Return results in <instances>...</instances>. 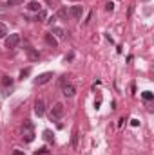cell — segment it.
<instances>
[{
  "label": "cell",
  "mask_w": 154,
  "mask_h": 155,
  "mask_svg": "<svg viewBox=\"0 0 154 155\" xmlns=\"http://www.w3.org/2000/svg\"><path fill=\"white\" fill-rule=\"evenodd\" d=\"M22 137H24V141H26V143H31V141L35 139V130H33V124H31V121H26V123H24Z\"/></svg>",
  "instance_id": "1"
},
{
  "label": "cell",
  "mask_w": 154,
  "mask_h": 155,
  "mask_svg": "<svg viewBox=\"0 0 154 155\" xmlns=\"http://www.w3.org/2000/svg\"><path fill=\"white\" fill-rule=\"evenodd\" d=\"M62 116H64V105L62 103H54L51 107V121H58Z\"/></svg>",
  "instance_id": "2"
},
{
  "label": "cell",
  "mask_w": 154,
  "mask_h": 155,
  "mask_svg": "<svg viewBox=\"0 0 154 155\" xmlns=\"http://www.w3.org/2000/svg\"><path fill=\"white\" fill-rule=\"evenodd\" d=\"M18 43H20V35H18V33L9 35V36L5 38V47H7V49H15Z\"/></svg>",
  "instance_id": "3"
},
{
  "label": "cell",
  "mask_w": 154,
  "mask_h": 155,
  "mask_svg": "<svg viewBox=\"0 0 154 155\" xmlns=\"http://www.w3.org/2000/svg\"><path fill=\"white\" fill-rule=\"evenodd\" d=\"M26 52H27V58H29L31 61H37L40 58V52L35 47H31V45H26Z\"/></svg>",
  "instance_id": "4"
},
{
  "label": "cell",
  "mask_w": 154,
  "mask_h": 155,
  "mask_svg": "<svg viewBox=\"0 0 154 155\" xmlns=\"http://www.w3.org/2000/svg\"><path fill=\"white\" fill-rule=\"evenodd\" d=\"M53 79V72H44V74H40L37 79H35V83L37 85H45V83H49Z\"/></svg>",
  "instance_id": "5"
},
{
  "label": "cell",
  "mask_w": 154,
  "mask_h": 155,
  "mask_svg": "<svg viewBox=\"0 0 154 155\" xmlns=\"http://www.w3.org/2000/svg\"><path fill=\"white\" fill-rule=\"evenodd\" d=\"M82 13H83V7H82V5H73V7L69 9V15H71L75 20H80V18H82Z\"/></svg>",
  "instance_id": "6"
},
{
  "label": "cell",
  "mask_w": 154,
  "mask_h": 155,
  "mask_svg": "<svg viewBox=\"0 0 154 155\" xmlns=\"http://www.w3.org/2000/svg\"><path fill=\"white\" fill-rule=\"evenodd\" d=\"M35 112H37V116H44V112H45V103H44V99H37L35 101Z\"/></svg>",
  "instance_id": "7"
},
{
  "label": "cell",
  "mask_w": 154,
  "mask_h": 155,
  "mask_svg": "<svg viewBox=\"0 0 154 155\" xmlns=\"http://www.w3.org/2000/svg\"><path fill=\"white\" fill-rule=\"evenodd\" d=\"M62 92H64L65 97H73V96L76 94V88H75L73 85H62Z\"/></svg>",
  "instance_id": "8"
},
{
  "label": "cell",
  "mask_w": 154,
  "mask_h": 155,
  "mask_svg": "<svg viewBox=\"0 0 154 155\" xmlns=\"http://www.w3.org/2000/svg\"><path fill=\"white\" fill-rule=\"evenodd\" d=\"M56 16H58L60 20H67V16H69L67 7H60V9H58V13H56Z\"/></svg>",
  "instance_id": "9"
},
{
  "label": "cell",
  "mask_w": 154,
  "mask_h": 155,
  "mask_svg": "<svg viewBox=\"0 0 154 155\" xmlns=\"http://www.w3.org/2000/svg\"><path fill=\"white\" fill-rule=\"evenodd\" d=\"M45 41H47V45H49V47H53V49L58 45V41H56V38H54L53 35H45Z\"/></svg>",
  "instance_id": "10"
},
{
  "label": "cell",
  "mask_w": 154,
  "mask_h": 155,
  "mask_svg": "<svg viewBox=\"0 0 154 155\" xmlns=\"http://www.w3.org/2000/svg\"><path fill=\"white\" fill-rule=\"evenodd\" d=\"M0 83H2V87H11V85H13V78H9V76H2Z\"/></svg>",
  "instance_id": "11"
},
{
  "label": "cell",
  "mask_w": 154,
  "mask_h": 155,
  "mask_svg": "<svg viewBox=\"0 0 154 155\" xmlns=\"http://www.w3.org/2000/svg\"><path fill=\"white\" fill-rule=\"evenodd\" d=\"M27 9H29V11H37V13H38V11H40V4L33 0V2H29V4H27Z\"/></svg>",
  "instance_id": "12"
},
{
  "label": "cell",
  "mask_w": 154,
  "mask_h": 155,
  "mask_svg": "<svg viewBox=\"0 0 154 155\" xmlns=\"http://www.w3.org/2000/svg\"><path fill=\"white\" fill-rule=\"evenodd\" d=\"M53 35H56V36H60V38H64V36H65L64 29H60V27H54V29H53Z\"/></svg>",
  "instance_id": "13"
},
{
  "label": "cell",
  "mask_w": 154,
  "mask_h": 155,
  "mask_svg": "<svg viewBox=\"0 0 154 155\" xmlns=\"http://www.w3.org/2000/svg\"><path fill=\"white\" fill-rule=\"evenodd\" d=\"M44 18H45V11H42V9H40L38 13H37V16H35V22H42Z\"/></svg>",
  "instance_id": "14"
},
{
  "label": "cell",
  "mask_w": 154,
  "mask_h": 155,
  "mask_svg": "<svg viewBox=\"0 0 154 155\" xmlns=\"http://www.w3.org/2000/svg\"><path fill=\"white\" fill-rule=\"evenodd\" d=\"M44 139H45L47 143L53 141V134H51V130H45V132H44Z\"/></svg>",
  "instance_id": "15"
},
{
  "label": "cell",
  "mask_w": 154,
  "mask_h": 155,
  "mask_svg": "<svg viewBox=\"0 0 154 155\" xmlns=\"http://www.w3.org/2000/svg\"><path fill=\"white\" fill-rule=\"evenodd\" d=\"M7 36V27L4 24H0V38H5Z\"/></svg>",
  "instance_id": "16"
},
{
  "label": "cell",
  "mask_w": 154,
  "mask_h": 155,
  "mask_svg": "<svg viewBox=\"0 0 154 155\" xmlns=\"http://www.w3.org/2000/svg\"><path fill=\"white\" fill-rule=\"evenodd\" d=\"M142 96H143V99H145V101H151V99L154 97V96H152V92H149V90H145V92H143Z\"/></svg>",
  "instance_id": "17"
},
{
  "label": "cell",
  "mask_w": 154,
  "mask_h": 155,
  "mask_svg": "<svg viewBox=\"0 0 154 155\" xmlns=\"http://www.w3.org/2000/svg\"><path fill=\"white\" fill-rule=\"evenodd\" d=\"M35 155H49V150H47V148H38V150L35 152Z\"/></svg>",
  "instance_id": "18"
},
{
  "label": "cell",
  "mask_w": 154,
  "mask_h": 155,
  "mask_svg": "<svg viewBox=\"0 0 154 155\" xmlns=\"http://www.w3.org/2000/svg\"><path fill=\"white\" fill-rule=\"evenodd\" d=\"M22 2H24V0H7V5L13 7V5H20Z\"/></svg>",
  "instance_id": "19"
},
{
  "label": "cell",
  "mask_w": 154,
  "mask_h": 155,
  "mask_svg": "<svg viewBox=\"0 0 154 155\" xmlns=\"http://www.w3.org/2000/svg\"><path fill=\"white\" fill-rule=\"evenodd\" d=\"M29 72H31V69H24V71L20 72V79H26V78L29 76Z\"/></svg>",
  "instance_id": "20"
},
{
  "label": "cell",
  "mask_w": 154,
  "mask_h": 155,
  "mask_svg": "<svg viewBox=\"0 0 154 155\" xmlns=\"http://www.w3.org/2000/svg\"><path fill=\"white\" fill-rule=\"evenodd\" d=\"M105 9H107V11H113V9H114V4H113V2H107Z\"/></svg>",
  "instance_id": "21"
},
{
  "label": "cell",
  "mask_w": 154,
  "mask_h": 155,
  "mask_svg": "<svg viewBox=\"0 0 154 155\" xmlns=\"http://www.w3.org/2000/svg\"><path fill=\"white\" fill-rule=\"evenodd\" d=\"M131 124H132V126H138V124H140V121H138V119H131Z\"/></svg>",
  "instance_id": "22"
},
{
  "label": "cell",
  "mask_w": 154,
  "mask_h": 155,
  "mask_svg": "<svg viewBox=\"0 0 154 155\" xmlns=\"http://www.w3.org/2000/svg\"><path fill=\"white\" fill-rule=\"evenodd\" d=\"M15 155H26V153H22L20 150H15Z\"/></svg>",
  "instance_id": "23"
},
{
  "label": "cell",
  "mask_w": 154,
  "mask_h": 155,
  "mask_svg": "<svg viewBox=\"0 0 154 155\" xmlns=\"http://www.w3.org/2000/svg\"><path fill=\"white\" fill-rule=\"evenodd\" d=\"M71 2H78V0H71Z\"/></svg>",
  "instance_id": "24"
},
{
  "label": "cell",
  "mask_w": 154,
  "mask_h": 155,
  "mask_svg": "<svg viewBox=\"0 0 154 155\" xmlns=\"http://www.w3.org/2000/svg\"><path fill=\"white\" fill-rule=\"evenodd\" d=\"M47 2H51V0H47Z\"/></svg>",
  "instance_id": "25"
}]
</instances>
